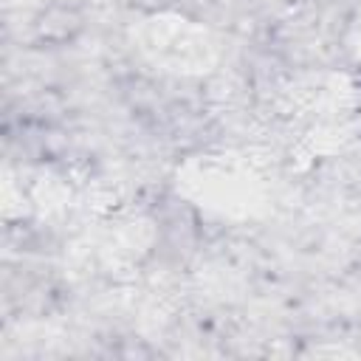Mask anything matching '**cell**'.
Wrapping results in <instances>:
<instances>
[{
  "mask_svg": "<svg viewBox=\"0 0 361 361\" xmlns=\"http://www.w3.org/2000/svg\"><path fill=\"white\" fill-rule=\"evenodd\" d=\"M79 28H82V17H79L73 8H68V6H51V8H45V11L37 17V23H34L37 39L54 42V45L71 42V39L79 34Z\"/></svg>",
  "mask_w": 361,
  "mask_h": 361,
  "instance_id": "1",
  "label": "cell"
}]
</instances>
